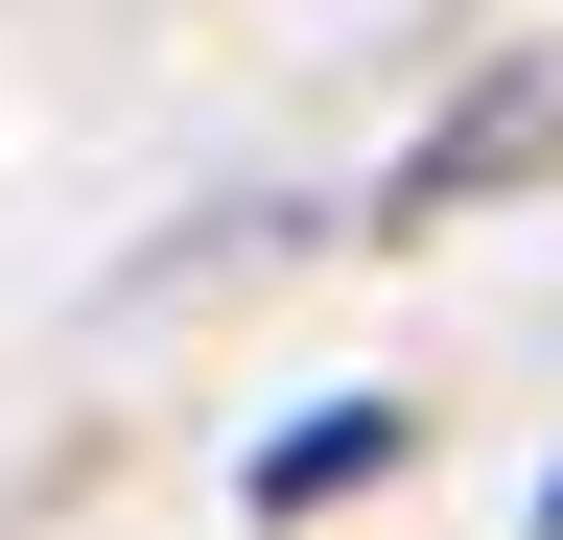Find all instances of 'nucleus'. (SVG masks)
<instances>
[{
  "label": "nucleus",
  "mask_w": 563,
  "mask_h": 540,
  "mask_svg": "<svg viewBox=\"0 0 563 540\" xmlns=\"http://www.w3.org/2000/svg\"><path fill=\"white\" fill-rule=\"evenodd\" d=\"M540 142H563V71H493V95L446 118V142H422V165L376 188V235H446V212H470V188H517Z\"/></svg>",
  "instance_id": "obj_1"
},
{
  "label": "nucleus",
  "mask_w": 563,
  "mask_h": 540,
  "mask_svg": "<svg viewBox=\"0 0 563 540\" xmlns=\"http://www.w3.org/2000/svg\"><path fill=\"white\" fill-rule=\"evenodd\" d=\"M399 470V399H306V423L258 447V517H329V494H376Z\"/></svg>",
  "instance_id": "obj_2"
},
{
  "label": "nucleus",
  "mask_w": 563,
  "mask_h": 540,
  "mask_svg": "<svg viewBox=\"0 0 563 540\" xmlns=\"http://www.w3.org/2000/svg\"><path fill=\"white\" fill-rule=\"evenodd\" d=\"M540 540H563V470H540Z\"/></svg>",
  "instance_id": "obj_3"
}]
</instances>
